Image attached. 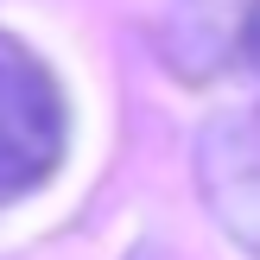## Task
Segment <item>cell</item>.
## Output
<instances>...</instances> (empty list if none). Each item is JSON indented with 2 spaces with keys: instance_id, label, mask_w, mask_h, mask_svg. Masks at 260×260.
Masks as SVG:
<instances>
[{
  "instance_id": "2",
  "label": "cell",
  "mask_w": 260,
  "mask_h": 260,
  "mask_svg": "<svg viewBox=\"0 0 260 260\" xmlns=\"http://www.w3.org/2000/svg\"><path fill=\"white\" fill-rule=\"evenodd\" d=\"M197 190H203V210L229 229V241L260 260V108L203 121Z\"/></svg>"
},
{
  "instance_id": "1",
  "label": "cell",
  "mask_w": 260,
  "mask_h": 260,
  "mask_svg": "<svg viewBox=\"0 0 260 260\" xmlns=\"http://www.w3.org/2000/svg\"><path fill=\"white\" fill-rule=\"evenodd\" d=\"M63 146H70V108L51 70L0 32V203L38 190L57 172Z\"/></svg>"
}]
</instances>
